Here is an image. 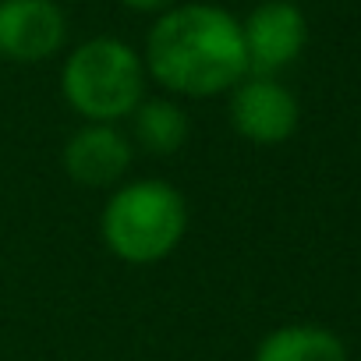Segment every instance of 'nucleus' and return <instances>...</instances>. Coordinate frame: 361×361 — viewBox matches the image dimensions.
<instances>
[{
	"label": "nucleus",
	"instance_id": "9",
	"mask_svg": "<svg viewBox=\"0 0 361 361\" xmlns=\"http://www.w3.org/2000/svg\"><path fill=\"white\" fill-rule=\"evenodd\" d=\"M192 135V117L177 99H142L131 114V145L152 156H173Z\"/></svg>",
	"mask_w": 361,
	"mask_h": 361
},
{
	"label": "nucleus",
	"instance_id": "2",
	"mask_svg": "<svg viewBox=\"0 0 361 361\" xmlns=\"http://www.w3.org/2000/svg\"><path fill=\"white\" fill-rule=\"evenodd\" d=\"M188 234V202L170 180L138 177L114 188L99 213L106 252L128 266H152L177 252Z\"/></svg>",
	"mask_w": 361,
	"mask_h": 361
},
{
	"label": "nucleus",
	"instance_id": "7",
	"mask_svg": "<svg viewBox=\"0 0 361 361\" xmlns=\"http://www.w3.org/2000/svg\"><path fill=\"white\" fill-rule=\"evenodd\" d=\"M135 156L131 138L117 124H82L64 145V170L75 185L114 188Z\"/></svg>",
	"mask_w": 361,
	"mask_h": 361
},
{
	"label": "nucleus",
	"instance_id": "10",
	"mask_svg": "<svg viewBox=\"0 0 361 361\" xmlns=\"http://www.w3.org/2000/svg\"><path fill=\"white\" fill-rule=\"evenodd\" d=\"M121 4H128L131 11H166L173 8V0H121Z\"/></svg>",
	"mask_w": 361,
	"mask_h": 361
},
{
	"label": "nucleus",
	"instance_id": "3",
	"mask_svg": "<svg viewBox=\"0 0 361 361\" xmlns=\"http://www.w3.org/2000/svg\"><path fill=\"white\" fill-rule=\"evenodd\" d=\"M61 92L85 124H117L145 99V64L117 36H92L61 68Z\"/></svg>",
	"mask_w": 361,
	"mask_h": 361
},
{
	"label": "nucleus",
	"instance_id": "1",
	"mask_svg": "<svg viewBox=\"0 0 361 361\" xmlns=\"http://www.w3.org/2000/svg\"><path fill=\"white\" fill-rule=\"evenodd\" d=\"M145 75L166 92L209 99L248 78L241 22L220 4L166 8L145 36Z\"/></svg>",
	"mask_w": 361,
	"mask_h": 361
},
{
	"label": "nucleus",
	"instance_id": "8",
	"mask_svg": "<svg viewBox=\"0 0 361 361\" xmlns=\"http://www.w3.org/2000/svg\"><path fill=\"white\" fill-rule=\"evenodd\" d=\"M252 361H347V343L315 322H290L266 333Z\"/></svg>",
	"mask_w": 361,
	"mask_h": 361
},
{
	"label": "nucleus",
	"instance_id": "5",
	"mask_svg": "<svg viewBox=\"0 0 361 361\" xmlns=\"http://www.w3.org/2000/svg\"><path fill=\"white\" fill-rule=\"evenodd\" d=\"M231 124L252 145H283L301 124V106L280 78L248 75L231 89Z\"/></svg>",
	"mask_w": 361,
	"mask_h": 361
},
{
	"label": "nucleus",
	"instance_id": "4",
	"mask_svg": "<svg viewBox=\"0 0 361 361\" xmlns=\"http://www.w3.org/2000/svg\"><path fill=\"white\" fill-rule=\"evenodd\" d=\"M248 75L276 78L283 68H290L305 43H308V22L298 4L290 0H266L241 22Z\"/></svg>",
	"mask_w": 361,
	"mask_h": 361
},
{
	"label": "nucleus",
	"instance_id": "6",
	"mask_svg": "<svg viewBox=\"0 0 361 361\" xmlns=\"http://www.w3.org/2000/svg\"><path fill=\"white\" fill-rule=\"evenodd\" d=\"M68 39V18L57 0H0V57L39 64Z\"/></svg>",
	"mask_w": 361,
	"mask_h": 361
}]
</instances>
